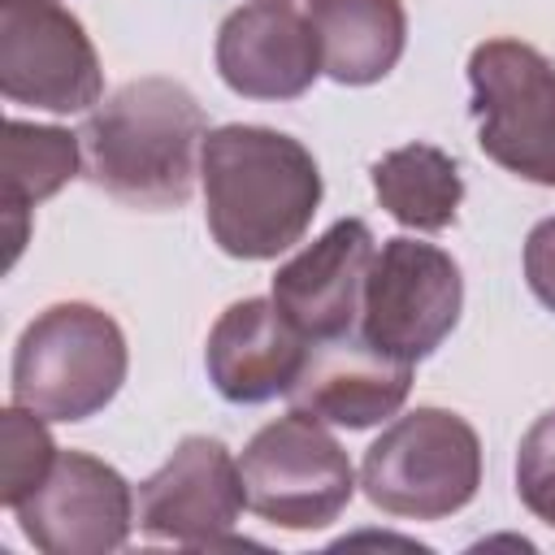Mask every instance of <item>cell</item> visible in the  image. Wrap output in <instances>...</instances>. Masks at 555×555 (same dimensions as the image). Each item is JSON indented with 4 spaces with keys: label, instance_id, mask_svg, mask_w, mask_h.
Wrapping results in <instances>:
<instances>
[{
    "label": "cell",
    "instance_id": "cell-1",
    "mask_svg": "<svg viewBox=\"0 0 555 555\" xmlns=\"http://www.w3.org/2000/svg\"><path fill=\"white\" fill-rule=\"evenodd\" d=\"M199 186L208 234L234 260H273L291 251L321 208V169L312 152L273 126L230 121L208 130L199 147Z\"/></svg>",
    "mask_w": 555,
    "mask_h": 555
},
{
    "label": "cell",
    "instance_id": "cell-2",
    "mask_svg": "<svg viewBox=\"0 0 555 555\" xmlns=\"http://www.w3.org/2000/svg\"><path fill=\"white\" fill-rule=\"evenodd\" d=\"M204 104L173 78H134L95 104L78 130L87 178L130 208H182L195 191Z\"/></svg>",
    "mask_w": 555,
    "mask_h": 555
},
{
    "label": "cell",
    "instance_id": "cell-3",
    "mask_svg": "<svg viewBox=\"0 0 555 555\" xmlns=\"http://www.w3.org/2000/svg\"><path fill=\"white\" fill-rule=\"evenodd\" d=\"M126 369L130 347L121 325L87 299H65L43 308L22 330L13 347L9 395L43 421L74 425L117 399Z\"/></svg>",
    "mask_w": 555,
    "mask_h": 555
},
{
    "label": "cell",
    "instance_id": "cell-4",
    "mask_svg": "<svg viewBox=\"0 0 555 555\" xmlns=\"http://www.w3.org/2000/svg\"><path fill=\"white\" fill-rule=\"evenodd\" d=\"M360 486L386 516L447 520L477 499L481 438L451 408H416L395 416L364 451Z\"/></svg>",
    "mask_w": 555,
    "mask_h": 555
},
{
    "label": "cell",
    "instance_id": "cell-5",
    "mask_svg": "<svg viewBox=\"0 0 555 555\" xmlns=\"http://www.w3.org/2000/svg\"><path fill=\"white\" fill-rule=\"evenodd\" d=\"M247 507L278 529H325L334 525L351 494L356 468L325 421L291 408L286 416L260 425L238 455Z\"/></svg>",
    "mask_w": 555,
    "mask_h": 555
},
{
    "label": "cell",
    "instance_id": "cell-6",
    "mask_svg": "<svg viewBox=\"0 0 555 555\" xmlns=\"http://www.w3.org/2000/svg\"><path fill=\"white\" fill-rule=\"evenodd\" d=\"M477 147L507 173L555 186V65L525 39H486L468 56Z\"/></svg>",
    "mask_w": 555,
    "mask_h": 555
},
{
    "label": "cell",
    "instance_id": "cell-7",
    "mask_svg": "<svg viewBox=\"0 0 555 555\" xmlns=\"http://www.w3.org/2000/svg\"><path fill=\"white\" fill-rule=\"evenodd\" d=\"M464 312V278L451 251L395 234L369 264L356 334L395 360L434 356Z\"/></svg>",
    "mask_w": 555,
    "mask_h": 555
},
{
    "label": "cell",
    "instance_id": "cell-8",
    "mask_svg": "<svg viewBox=\"0 0 555 555\" xmlns=\"http://www.w3.org/2000/svg\"><path fill=\"white\" fill-rule=\"evenodd\" d=\"M0 91L43 113H87L104 69L87 26L61 0H0Z\"/></svg>",
    "mask_w": 555,
    "mask_h": 555
},
{
    "label": "cell",
    "instance_id": "cell-9",
    "mask_svg": "<svg viewBox=\"0 0 555 555\" xmlns=\"http://www.w3.org/2000/svg\"><path fill=\"white\" fill-rule=\"evenodd\" d=\"M247 507L238 460L221 438L186 434L173 455L139 481L134 516L143 538L173 542V546H221L230 542L238 516Z\"/></svg>",
    "mask_w": 555,
    "mask_h": 555
},
{
    "label": "cell",
    "instance_id": "cell-10",
    "mask_svg": "<svg viewBox=\"0 0 555 555\" xmlns=\"http://www.w3.org/2000/svg\"><path fill=\"white\" fill-rule=\"evenodd\" d=\"M13 516L26 542L43 555L121 551L139 520L130 481L87 451H61L52 473L13 507Z\"/></svg>",
    "mask_w": 555,
    "mask_h": 555
},
{
    "label": "cell",
    "instance_id": "cell-11",
    "mask_svg": "<svg viewBox=\"0 0 555 555\" xmlns=\"http://www.w3.org/2000/svg\"><path fill=\"white\" fill-rule=\"evenodd\" d=\"M221 82L243 100H299L325 69L312 22L282 0L234 9L212 48Z\"/></svg>",
    "mask_w": 555,
    "mask_h": 555
},
{
    "label": "cell",
    "instance_id": "cell-12",
    "mask_svg": "<svg viewBox=\"0 0 555 555\" xmlns=\"http://www.w3.org/2000/svg\"><path fill=\"white\" fill-rule=\"evenodd\" d=\"M373 243L377 238L360 217H343L286 264H278L273 304L308 343L343 338L360 325L364 278L377 256Z\"/></svg>",
    "mask_w": 555,
    "mask_h": 555
},
{
    "label": "cell",
    "instance_id": "cell-13",
    "mask_svg": "<svg viewBox=\"0 0 555 555\" xmlns=\"http://www.w3.org/2000/svg\"><path fill=\"white\" fill-rule=\"evenodd\" d=\"M408 390H412V364L386 356L382 347H373L351 330L343 338H325L308 347V360L295 386L286 390V399L291 408L325 425L369 429L399 416Z\"/></svg>",
    "mask_w": 555,
    "mask_h": 555
},
{
    "label": "cell",
    "instance_id": "cell-14",
    "mask_svg": "<svg viewBox=\"0 0 555 555\" xmlns=\"http://www.w3.org/2000/svg\"><path fill=\"white\" fill-rule=\"evenodd\" d=\"M308 347L312 343L286 321L273 295H251L212 321L204 369L225 403H269L295 386Z\"/></svg>",
    "mask_w": 555,
    "mask_h": 555
},
{
    "label": "cell",
    "instance_id": "cell-15",
    "mask_svg": "<svg viewBox=\"0 0 555 555\" xmlns=\"http://www.w3.org/2000/svg\"><path fill=\"white\" fill-rule=\"evenodd\" d=\"M308 22L321 43V69L343 87L382 82L408 48L403 0H312Z\"/></svg>",
    "mask_w": 555,
    "mask_h": 555
},
{
    "label": "cell",
    "instance_id": "cell-16",
    "mask_svg": "<svg viewBox=\"0 0 555 555\" xmlns=\"http://www.w3.org/2000/svg\"><path fill=\"white\" fill-rule=\"evenodd\" d=\"M82 165V139L65 126L4 121V217H9V264L26 243V212L52 199Z\"/></svg>",
    "mask_w": 555,
    "mask_h": 555
},
{
    "label": "cell",
    "instance_id": "cell-17",
    "mask_svg": "<svg viewBox=\"0 0 555 555\" xmlns=\"http://www.w3.org/2000/svg\"><path fill=\"white\" fill-rule=\"evenodd\" d=\"M369 178H373V195L382 199V208L399 225L421 230V234L447 230L464 199V178H460L455 156H447L434 143H403L386 152L382 160H373Z\"/></svg>",
    "mask_w": 555,
    "mask_h": 555
},
{
    "label": "cell",
    "instance_id": "cell-18",
    "mask_svg": "<svg viewBox=\"0 0 555 555\" xmlns=\"http://www.w3.org/2000/svg\"><path fill=\"white\" fill-rule=\"evenodd\" d=\"M61 447L48 434V421L22 403L0 412V503L13 512L56 464Z\"/></svg>",
    "mask_w": 555,
    "mask_h": 555
},
{
    "label": "cell",
    "instance_id": "cell-19",
    "mask_svg": "<svg viewBox=\"0 0 555 555\" xmlns=\"http://www.w3.org/2000/svg\"><path fill=\"white\" fill-rule=\"evenodd\" d=\"M516 494L542 525L555 529V408L542 412L516 447Z\"/></svg>",
    "mask_w": 555,
    "mask_h": 555
},
{
    "label": "cell",
    "instance_id": "cell-20",
    "mask_svg": "<svg viewBox=\"0 0 555 555\" xmlns=\"http://www.w3.org/2000/svg\"><path fill=\"white\" fill-rule=\"evenodd\" d=\"M520 264H525V282L538 295V304L555 312V217H542L529 230Z\"/></svg>",
    "mask_w": 555,
    "mask_h": 555
},
{
    "label": "cell",
    "instance_id": "cell-21",
    "mask_svg": "<svg viewBox=\"0 0 555 555\" xmlns=\"http://www.w3.org/2000/svg\"><path fill=\"white\" fill-rule=\"evenodd\" d=\"M282 4H295V0H282Z\"/></svg>",
    "mask_w": 555,
    "mask_h": 555
}]
</instances>
